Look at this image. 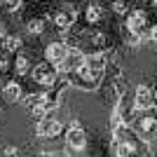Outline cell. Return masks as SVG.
<instances>
[{"mask_svg": "<svg viewBox=\"0 0 157 157\" xmlns=\"http://www.w3.org/2000/svg\"><path fill=\"white\" fill-rule=\"evenodd\" d=\"M134 129H136L141 136H148V138H150L152 134L157 131V120L150 117V115H138V120L134 122Z\"/></svg>", "mask_w": 157, "mask_h": 157, "instance_id": "obj_8", "label": "cell"}, {"mask_svg": "<svg viewBox=\"0 0 157 157\" xmlns=\"http://www.w3.org/2000/svg\"><path fill=\"white\" fill-rule=\"evenodd\" d=\"M87 68H89V73L92 75H96V78H101L105 71V56L101 52H94L87 56Z\"/></svg>", "mask_w": 157, "mask_h": 157, "instance_id": "obj_9", "label": "cell"}, {"mask_svg": "<svg viewBox=\"0 0 157 157\" xmlns=\"http://www.w3.org/2000/svg\"><path fill=\"white\" fill-rule=\"evenodd\" d=\"M47 31V21H45V17H35V19H28L26 21V33L28 35H35V38H40L42 33Z\"/></svg>", "mask_w": 157, "mask_h": 157, "instance_id": "obj_13", "label": "cell"}, {"mask_svg": "<svg viewBox=\"0 0 157 157\" xmlns=\"http://www.w3.org/2000/svg\"><path fill=\"white\" fill-rule=\"evenodd\" d=\"M150 40H152V42H157V26L150 28Z\"/></svg>", "mask_w": 157, "mask_h": 157, "instance_id": "obj_16", "label": "cell"}, {"mask_svg": "<svg viewBox=\"0 0 157 157\" xmlns=\"http://www.w3.org/2000/svg\"><path fill=\"white\" fill-rule=\"evenodd\" d=\"M134 108L136 110H150L155 108V92L145 85H138L134 92Z\"/></svg>", "mask_w": 157, "mask_h": 157, "instance_id": "obj_3", "label": "cell"}, {"mask_svg": "<svg viewBox=\"0 0 157 157\" xmlns=\"http://www.w3.org/2000/svg\"><path fill=\"white\" fill-rule=\"evenodd\" d=\"M152 7H155V10H157V0H152Z\"/></svg>", "mask_w": 157, "mask_h": 157, "instance_id": "obj_17", "label": "cell"}, {"mask_svg": "<svg viewBox=\"0 0 157 157\" xmlns=\"http://www.w3.org/2000/svg\"><path fill=\"white\" fill-rule=\"evenodd\" d=\"M66 148L68 150H85L87 148V134L80 127V122H73V127L66 131Z\"/></svg>", "mask_w": 157, "mask_h": 157, "instance_id": "obj_2", "label": "cell"}, {"mask_svg": "<svg viewBox=\"0 0 157 157\" xmlns=\"http://www.w3.org/2000/svg\"><path fill=\"white\" fill-rule=\"evenodd\" d=\"M103 17H105V10H103V5L101 2H89V5L85 7V21L89 24V26H96V24H101L103 21Z\"/></svg>", "mask_w": 157, "mask_h": 157, "instance_id": "obj_7", "label": "cell"}, {"mask_svg": "<svg viewBox=\"0 0 157 157\" xmlns=\"http://www.w3.org/2000/svg\"><path fill=\"white\" fill-rule=\"evenodd\" d=\"M31 78L33 82L38 87H45V89H49L52 85H56V78H59V71H56V66L49 63V61H42V63L33 66L31 68Z\"/></svg>", "mask_w": 157, "mask_h": 157, "instance_id": "obj_1", "label": "cell"}, {"mask_svg": "<svg viewBox=\"0 0 157 157\" xmlns=\"http://www.w3.org/2000/svg\"><path fill=\"white\" fill-rule=\"evenodd\" d=\"M113 152L115 155H134L136 152V143H134V138H122V141H113Z\"/></svg>", "mask_w": 157, "mask_h": 157, "instance_id": "obj_12", "label": "cell"}, {"mask_svg": "<svg viewBox=\"0 0 157 157\" xmlns=\"http://www.w3.org/2000/svg\"><path fill=\"white\" fill-rule=\"evenodd\" d=\"M68 52H71V47L66 45V42H49V45L45 47V59L49 61V63L59 66L61 61L68 56Z\"/></svg>", "mask_w": 157, "mask_h": 157, "instance_id": "obj_4", "label": "cell"}, {"mask_svg": "<svg viewBox=\"0 0 157 157\" xmlns=\"http://www.w3.org/2000/svg\"><path fill=\"white\" fill-rule=\"evenodd\" d=\"M54 26H56V31H63L68 33L73 28V21H75V10H71V7H63V10H59V12L54 14Z\"/></svg>", "mask_w": 157, "mask_h": 157, "instance_id": "obj_5", "label": "cell"}, {"mask_svg": "<svg viewBox=\"0 0 157 157\" xmlns=\"http://www.w3.org/2000/svg\"><path fill=\"white\" fill-rule=\"evenodd\" d=\"M113 12L115 14H124L127 12V0H113Z\"/></svg>", "mask_w": 157, "mask_h": 157, "instance_id": "obj_15", "label": "cell"}, {"mask_svg": "<svg viewBox=\"0 0 157 157\" xmlns=\"http://www.w3.org/2000/svg\"><path fill=\"white\" fill-rule=\"evenodd\" d=\"M45 120V138H59L63 134V124H61L59 120H54L52 115H47Z\"/></svg>", "mask_w": 157, "mask_h": 157, "instance_id": "obj_11", "label": "cell"}, {"mask_svg": "<svg viewBox=\"0 0 157 157\" xmlns=\"http://www.w3.org/2000/svg\"><path fill=\"white\" fill-rule=\"evenodd\" d=\"M145 26H148V14L143 10H134L127 17V31L129 33H143Z\"/></svg>", "mask_w": 157, "mask_h": 157, "instance_id": "obj_6", "label": "cell"}, {"mask_svg": "<svg viewBox=\"0 0 157 157\" xmlns=\"http://www.w3.org/2000/svg\"><path fill=\"white\" fill-rule=\"evenodd\" d=\"M31 71V56L28 54H17V59H14V73L17 75H26Z\"/></svg>", "mask_w": 157, "mask_h": 157, "instance_id": "obj_14", "label": "cell"}, {"mask_svg": "<svg viewBox=\"0 0 157 157\" xmlns=\"http://www.w3.org/2000/svg\"><path fill=\"white\" fill-rule=\"evenodd\" d=\"M21 92H24V89H21L19 82H7V85L0 89V96H2L5 103H17L21 98Z\"/></svg>", "mask_w": 157, "mask_h": 157, "instance_id": "obj_10", "label": "cell"}]
</instances>
